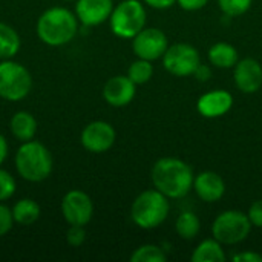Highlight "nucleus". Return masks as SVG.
Instances as JSON below:
<instances>
[{"label":"nucleus","mask_w":262,"mask_h":262,"mask_svg":"<svg viewBox=\"0 0 262 262\" xmlns=\"http://www.w3.org/2000/svg\"><path fill=\"white\" fill-rule=\"evenodd\" d=\"M152 184L170 200L184 198L193 187V170L183 160L166 157L160 158L150 172Z\"/></svg>","instance_id":"f257e3e1"},{"label":"nucleus","mask_w":262,"mask_h":262,"mask_svg":"<svg viewBox=\"0 0 262 262\" xmlns=\"http://www.w3.org/2000/svg\"><path fill=\"white\" fill-rule=\"evenodd\" d=\"M38 38L52 48L64 46L74 40L78 32V18L75 12L63 6H52L41 12L35 26Z\"/></svg>","instance_id":"f03ea898"},{"label":"nucleus","mask_w":262,"mask_h":262,"mask_svg":"<svg viewBox=\"0 0 262 262\" xmlns=\"http://www.w3.org/2000/svg\"><path fill=\"white\" fill-rule=\"evenodd\" d=\"M17 173L29 183H41L45 181L54 167L52 155L49 149L35 140H29L21 143L14 157Z\"/></svg>","instance_id":"7ed1b4c3"},{"label":"nucleus","mask_w":262,"mask_h":262,"mask_svg":"<svg viewBox=\"0 0 262 262\" xmlns=\"http://www.w3.org/2000/svg\"><path fill=\"white\" fill-rule=\"evenodd\" d=\"M170 212L169 198L157 189L141 192L132 203L130 218L140 229H157L161 226Z\"/></svg>","instance_id":"20e7f679"},{"label":"nucleus","mask_w":262,"mask_h":262,"mask_svg":"<svg viewBox=\"0 0 262 262\" xmlns=\"http://www.w3.org/2000/svg\"><path fill=\"white\" fill-rule=\"evenodd\" d=\"M146 9L140 0H123L109 17L112 32L120 38H134L146 26Z\"/></svg>","instance_id":"39448f33"},{"label":"nucleus","mask_w":262,"mask_h":262,"mask_svg":"<svg viewBox=\"0 0 262 262\" xmlns=\"http://www.w3.org/2000/svg\"><path fill=\"white\" fill-rule=\"evenodd\" d=\"M32 89L31 72L20 63L0 60V98L6 101H20Z\"/></svg>","instance_id":"423d86ee"},{"label":"nucleus","mask_w":262,"mask_h":262,"mask_svg":"<svg viewBox=\"0 0 262 262\" xmlns=\"http://www.w3.org/2000/svg\"><path fill=\"white\" fill-rule=\"evenodd\" d=\"M252 227L253 226L247 213L239 210H226L215 218L212 224V233L213 238L223 246H235L246 241L252 232Z\"/></svg>","instance_id":"0eeeda50"},{"label":"nucleus","mask_w":262,"mask_h":262,"mask_svg":"<svg viewBox=\"0 0 262 262\" xmlns=\"http://www.w3.org/2000/svg\"><path fill=\"white\" fill-rule=\"evenodd\" d=\"M163 64L167 72L175 77L193 75L196 68L201 64L198 51L187 43H175L167 48L163 55Z\"/></svg>","instance_id":"6e6552de"},{"label":"nucleus","mask_w":262,"mask_h":262,"mask_svg":"<svg viewBox=\"0 0 262 262\" xmlns=\"http://www.w3.org/2000/svg\"><path fill=\"white\" fill-rule=\"evenodd\" d=\"M61 215L69 226H86L94 215V203L88 193L74 189L61 200Z\"/></svg>","instance_id":"1a4fd4ad"},{"label":"nucleus","mask_w":262,"mask_h":262,"mask_svg":"<svg viewBox=\"0 0 262 262\" xmlns=\"http://www.w3.org/2000/svg\"><path fill=\"white\" fill-rule=\"evenodd\" d=\"M169 48L166 34L158 28H143L132 38V49L138 58L143 60H158L164 55Z\"/></svg>","instance_id":"9d476101"},{"label":"nucleus","mask_w":262,"mask_h":262,"mask_svg":"<svg viewBox=\"0 0 262 262\" xmlns=\"http://www.w3.org/2000/svg\"><path fill=\"white\" fill-rule=\"evenodd\" d=\"M117 134L115 129L112 127V124H109L107 121H92L89 123L80 135V141L81 146L92 154H103L107 152L114 143H115Z\"/></svg>","instance_id":"9b49d317"},{"label":"nucleus","mask_w":262,"mask_h":262,"mask_svg":"<svg viewBox=\"0 0 262 262\" xmlns=\"http://www.w3.org/2000/svg\"><path fill=\"white\" fill-rule=\"evenodd\" d=\"M114 9L112 0H77L75 15L83 26H98L109 20Z\"/></svg>","instance_id":"f8f14e48"},{"label":"nucleus","mask_w":262,"mask_h":262,"mask_svg":"<svg viewBox=\"0 0 262 262\" xmlns=\"http://www.w3.org/2000/svg\"><path fill=\"white\" fill-rule=\"evenodd\" d=\"M236 88L244 94H255L262 86V66L255 58L238 60L233 71Z\"/></svg>","instance_id":"ddd939ff"},{"label":"nucleus","mask_w":262,"mask_h":262,"mask_svg":"<svg viewBox=\"0 0 262 262\" xmlns=\"http://www.w3.org/2000/svg\"><path fill=\"white\" fill-rule=\"evenodd\" d=\"M137 84L127 75H115L103 86V98L114 107L127 106L135 97Z\"/></svg>","instance_id":"4468645a"},{"label":"nucleus","mask_w":262,"mask_h":262,"mask_svg":"<svg viewBox=\"0 0 262 262\" xmlns=\"http://www.w3.org/2000/svg\"><path fill=\"white\" fill-rule=\"evenodd\" d=\"M233 104V97L230 92L216 89L201 95L196 101L198 112L206 118H218L226 115Z\"/></svg>","instance_id":"2eb2a0df"},{"label":"nucleus","mask_w":262,"mask_h":262,"mask_svg":"<svg viewBox=\"0 0 262 262\" xmlns=\"http://www.w3.org/2000/svg\"><path fill=\"white\" fill-rule=\"evenodd\" d=\"M193 189L204 203H216L226 193V183L221 175L212 170L198 173L193 178Z\"/></svg>","instance_id":"dca6fc26"},{"label":"nucleus","mask_w":262,"mask_h":262,"mask_svg":"<svg viewBox=\"0 0 262 262\" xmlns=\"http://www.w3.org/2000/svg\"><path fill=\"white\" fill-rule=\"evenodd\" d=\"M9 130L14 135V138H17L21 143L34 140L37 134V120L31 112L18 111L11 117Z\"/></svg>","instance_id":"f3484780"},{"label":"nucleus","mask_w":262,"mask_h":262,"mask_svg":"<svg viewBox=\"0 0 262 262\" xmlns=\"http://www.w3.org/2000/svg\"><path fill=\"white\" fill-rule=\"evenodd\" d=\"M209 61L220 69H227V68H235V64L239 60L238 51L235 46L226 43V41H220L216 45H213L209 49Z\"/></svg>","instance_id":"a211bd4d"},{"label":"nucleus","mask_w":262,"mask_h":262,"mask_svg":"<svg viewBox=\"0 0 262 262\" xmlns=\"http://www.w3.org/2000/svg\"><path fill=\"white\" fill-rule=\"evenodd\" d=\"M21 41L18 32L8 23L0 21V60L14 58L20 51Z\"/></svg>","instance_id":"6ab92c4d"},{"label":"nucleus","mask_w":262,"mask_h":262,"mask_svg":"<svg viewBox=\"0 0 262 262\" xmlns=\"http://www.w3.org/2000/svg\"><path fill=\"white\" fill-rule=\"evenodd\" d=\"M14 223L20 226H31L40 218V206L31 198H21L12 206Z\"/></svg>","instance_id":"aec40b11"},{"label":"nucleus","mask_w":262,"mask_h":262,"mask_svg":"<svg viewBox=\"0 0 262 262\" xmlns=\"http://www.w3.org/2000/svg\"><path fill=\"white\" fill-rule=\"evenodd\" d=\"M193 262H223L226 261V253L223 250V244L212 239H204L196 246V249L192 253Z\"/></svg>","instance_id":"412c9836"},{"label":"nucleus","mask_w":262,"mask_h":262,"mask_svg":"<svg viewBox=\"0 0 262 262\" xmlns=\"http://www.w3.org/2000/svg\"><path fill=\"white\" fill-rule=\"evenodd\" d=\"M175 230H177L178 236L186 241L195 239L201 230V221L193 212H183L177 218Z\"/></svg>","instance_id":"4be33fe9"},{"label":"nucleus","mask_w":262,"mask_h":262,"mask_svg":"<svg viewBox=\"0 0 262 262\" xmlns=\"http://www.w3.org/2000/svg\"><path fill=\"white\" fill-rule=\"evenodd\" d=\"M130 261L132 262H166L167 261V255L164 253V250L155 244H146L138 247L137 250H134V253L130 255Z\"/></svg>","instance_id":"5701e85b"},{"label":"nucleus","mask_w":262,"mask_h":262,"mask_svg":"<svg viewBox=\"0 0 262 262\" xmlns=\"http://www.w3.org/2000/svg\"><path fill=\"white\" fill-rule=\"evenodd\" d=\"M152 75H154L152 61L143 60V58H138L137 61H134L129 66V71H127V77L135 84H144V83H147L152 78Z\"/></svg>","instance_id":"b1692460"},{"label":"nucleus","mask_w":262,"mask_h":262,"mask_svg":"<svg viewBox=\"0 0 262 262\" xmlns=\"http://www.w3.org/2000/svg\"><path fill=\"white\" fill-rule=\"evenodd\" d=\"M252 2L253 0H218V5L226 15L238 17V15L246 14L250 9Z\"/></svg>","instance_id":"393cba45"},{"label":"nucleus","mask_w":262,"mask_h":262,"mask_svg":"<svg viewBox=\"0 0 262 262\" xmlns=\"http://www.w3.org/2000/svg\"><path fill=\"white\" fill-rule=\"evenodd\" d=\"M15 189L17 184L14 177L8 170L0 167V201H8L15 193Z\"/></svg>","instance_id":"a878e982"},{"label":"nucleus","mask_w":262,"mask_h":262,"mask_svg":"<svg viewBox=\"0 0 262 262\" xmlns=\"http://www.w3.org/2000/svg\"><path fill=\"white\" fill-rule=\"evenodd\" d=\"M66 241L72 247H80L86 241L84 226H69V229L66 232Z\"/></svg>","instance_id":"bb28decb"},{"label":"nucleus","mask_w":262,"mask_h":262,"mask_svg":"<svg viewBox=\"0 0 262 262\" xmlns=\"http://www.w3.org/2000/svg\"><path fill=\"white\" fill-rule=\"evenodd\" d=\"M14 224L15 223L12 218V210L0 201V238L8 235Z\"/></svg>","instance_id":"cd10ccee"},{"label":"nucleus","mask_w":262,"mask_h":262,"mask_svg":"<svg viewBox=\"0 0 262 262\" xmlns=\"http://www.w3.org/2000/svg\"><path fill=\"white\" fill-rule=\"evenodd\" d=\"M247 216L252 223V226L262 229V200H256L247 212Z\"/></svg>","instance_id":"c85d7f7f"},{"label":"nucleus","mask_w":262,"mask_h":262,"mask_svg":"<svg viewBox=\"0 0 262 262\" xmlns=\"http://www.w3.org/2000/svg\"><path fill=\"white\" fill-rule=\"evenodd\" d=\"M177 3L184 9V11H198L204 8L209 0H177Z\"/></svg>","instance_id":"c756f323"},{"label":"nucleus","mask_w":262,"mask_h":262,"mask_svg":"<svg viewBox=\"0 0 262 262\" xmlns=\"http://www.w3.org/2000/svg\"><path fill=\"white\" fill-rule=\"evenodd\" d=\"M235 262H262V255L256 252H243L233 256Z\"/></svg>","instance_id":"7c9ffc66"},{"label":"nucleus","mask_w":262,"mask_h":262,"mask_svg":"<svg viewBox=\"0 0 262 262\" xmlns=\"http://www.w3.org/2000/svg\"><path fill=\"white\" fill-rule=\"evenodd\" d=\"M143 2L155 9H167L177 3V0H143Z\"/></svg>","instance_id":"2f4dec72"},{"label":"nucleus","mask_w":262,"mask_h":262,"mask_svg":"<svg viewBox=\"0 0 262 262\" xmlns=\"http://www.w3.org/2000/svg\"><path fill=\"white\" fill-rule=\"evenodd\" d=\"M193 75H195L200 81H207V80L210 78V75H212V69H210V66H207V64H200V66L196 68V71L193 72Z\"/></svg>","instance_id":"473e14b6"},{"label":"nucleus","mask_w":262,"mask_h":262,"mask_svg":"<svg viewBox=\"0 0 262 262\" xmlns=\"http://www.w3.org/2000/svg\"><path fill=\"white\" fill-rule=\"evenodd\" d=\"M6 157H8V141H6V138L0 134V166L5 163Z\"/></svg>","instance_id":"72a5a7b5"},{"label":"nucleus","mask_w":262,"mask_h":262,"mask_svg":"<svg viewBox=\"0 0 262 262\" xmlns=\"http://www.w3.org/2000/svg\"><path fill=\"white\" fill-rule=\"evenodd\" d=\"M64 2H72V0H64ZM75 2H77V0H75Z\"/></svg>","instance_id":"f704fd0d"}]
</instances>
